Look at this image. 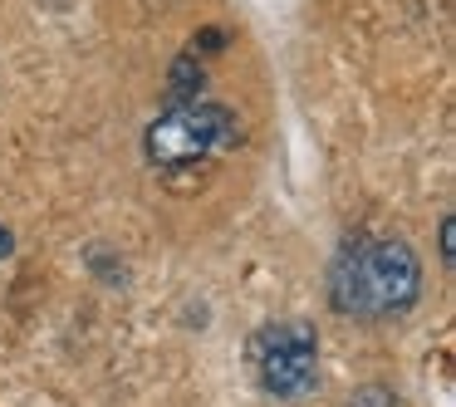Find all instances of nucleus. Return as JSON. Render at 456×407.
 <instances>
[{
    "label": "nucleus",
    "instance_id": "obj_1",
    "mask_svg": "<svg viewBox=\"0 0 456 407\" xmlns=\"http://www.w3.org/2000/svg\"><path fill=\"white\" fill-rule=\"evenodd\" d=\"M422 295V265L407 240H348L329 270V305L338 314H407Z\"/></svg>",
    "mask_w": 456,
    "mask_h": 407
},
{
    "label": "nucleus",
    "instance_id": "obj_2",
    "mask_svg": "<svg viewBox=\"0 0 456 407\" xmlns=\"http://www.w3.org/2000/svg\"><path fill=\"white\" fill-rule=\"evenodd\" d=\"M240 142V118L221 103L191 99V103H172L167 113L148 123V158L158 167H191V162L211 158V152H226Z\"/></svg>",
    "mask_w": 456,
    "mask_h": 407
},
{
    "label": "nucleus",
    "instance_id": "obj_3",
    "mask_svg": "<svg viewBox=\"0 0 456 407\" xmlns=\"http://www.w3.org/2000/svg\"><path fill=\"white\" fill-rule=\"evenodd\" d=\"M250 368L280 403H305L319 387V334L305 319H275L250 338Z\"/></svg>",
    "mask_w": 456,
    "mask_h": 407
},
{
    "label": "nucleus",
    "instance_id": "obj_4",
    "mask_svg": "<svg viewBox=\"0 0 456 407\" xmlns=\"http://www.w3.org/2000/svg\"><path fill=\"white\" fill-rule=\"evenodd\" d=\"M167 89H172V103H191L201 94V64H197V50L182 54L167 74Z\"/></svg>",
    "mask_w": 456,
    "mask_h": 407
},
{
    "label": "nucleus",
    "instance_id": "obj_5",
    "mask_svg": "<svg viewBox=\"0 0 456 407\" xmlns=\"http://www.w3.org/2000/svg\"><path fill=\"white\" fill-rule=\"evenodd\" d=\"M191 45H197L201 54H216V50H226V30H216V25H211V30H201Z\"/></svg>",
    "mask_w": 456,
    "mask_h": 407
},
{
    "label": "nucleus",
    "instance_id": "obj_6",
    "mask_svg": "<svg viewBox=\"0 0 456 407\" xmlns=\"http://www.w3.org/2000/svg\"><path fill=\"white\" fill-rule=\"evenodd\" d=\"M452 256H456V221L442 216V260L446 265H452Z\"/></svg>",
    "mask_w": 456,
    "mask_h": 407
},
{
    "label": "nucleus",
    "instance_id": "obj_7",
    "mask_svg": "<svg viewBox=\"0 0 456 407\" xmlns=\"http://www.w3.org/2000/svg\"><path fill=\"white\" fill-rule=\"evenodd\" d=\"M11 256H15V236L0 226V260H11Z\"/></svg>",
    "mask_w": 456,
    "mask_h": 407
}]
</instances>
